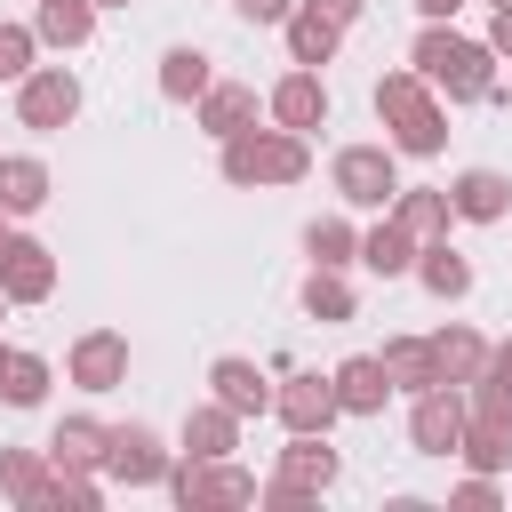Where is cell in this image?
I'll use <instances>...</instances> for the list:
<instances>
[{"mask_svg": "<svg viewBox=\"0 0 512 512\" xmlns=\"http://www.w3.org/2000/svg\"><path fill=\"white\" fill-rule=\"evenodd\" d=\"M408 72H424L440 96L472 104V96H488V88H496V48H488V40H464V32H448V24H424V40H416Z\"/></svg>", "mask_w": 512, "mask_h": 512, "instance_id": "cell-1", "label": "cell"}, {"mask_svg": "<svg viewBox=\"0 0 512 512\" xmlns=\"http://www.w3.org/2000/svg\"><path fill=\"white\" fill-rule=\"evenodd\" d=\"M376 120L392 128V152L432 160V152L448 144V112H440V96H432L424 72H384V80H376Z\"/></svg>", "mask_w": 512, "mask_h": 512, "instance_id": "cell-2", "label": "cell"}, {"mask_svg": "<svg viewBox=\"0 0 512 512\" xmlns=\"http://www.w3.org/2000/svg\"><path fill=\"white\" fill-rule=\"evenodd\" d=\"M312 168L296 128H240L224 136V184H296Z\"/></svg>", "mask_w": 512, "mask_h": 512, "instance_id": "cell-3", "label": "cell"}, {"mask_svg": "<svg viewBox=\"0 0 512 512\" xmlns=\"http://www.w3.org/2000/svg\"><path fill=\"white\" fill-rule=\"evenodd\" d=\"M168 496L184 512H224V504H256V472H240L232 456H184L168 464Z\"/></svg>", "mask_w": 512, "mask_h": 512, "instance_id": "cell-4", "label": "cell"}, {"mask_svg": "<svg viewBox=\"0 0 512 512\" xmlns=\"http://www.w3.org/2000/svg\"><path fill=\"white\" fill-rule=\"evenodd\" d=\"M328 184H336V200H344V208H392V192H400L392 144H344V152H336V168H328Z\"/></svg>", "mask_w": 512, "mask_h": 512, "instance_id": "cell-5", "label": "cell"}, {"mask_svg": "<svg viewBox=\"0 0 512 512\" xmlns=\"http://www.w3.org/2000/svg\"><path fill=\"white\" fill-rule=\"evenodd\" d=\"M112 488H160L168 480V448L152 424H104V464H96Z\"/></svg>", "mask_w": 512, "mask_h": 512, "instance_id": "cell-6", "label": "cell"}, {"mask_svg": "<svg viewBox=\"0 0 512 512\" xmlns=\"http://www.w3.org/2000/svg\"><path fill=\"white\" fill-rule=\"evenodd\" d=\"M72 112H80V80H72L64 64H32V72L16 80V120H24V128L56 136V128H72Z\"/></svg>", "mask_w": 512, "mask_h": 512, "instance_id": "cell-7", "label": "cell"}, {"mask_svg": "<svg viewBox=\"0 0 512 512\" xmlns=\"http://www.w3.org/2000/svg\"><path fill=\"white\" fill-rule=\"evenodd\" d=\"M0 296H8V304H48V296H56V256H48V240L0 232Z\"/></svg>", "mask_w": 512, "mask_h": 512, "instance_id": "cell-8", "label": "cell"}, {"mask_svg": "<svg viewBox=\"0 0 512 512\" xmlns=\"http://www.w3.org/2000/svg\"><path fill=\"white\" fill-rule=\"evenodd\" d=\"M64 376H72L80 392H120V384H128V336H120V328H88V336L72 344Z\"/></svg>", "mask_w": 512, "mask_h": 512, "instance_id": "cell-9", "label": "cell"}, {"mask_svg": "<svg viewBox=\"0 0 512 512\" xmlns=\"http://www.w3.org/2000/svg\"><path fill=\"white\" fill-rule=\"evenodd\" d=\"M408 440H416V456H456V440H464V400H456V384L416 392V408H408Z\"/></svg>", "mask_w": 512, "mask_h": 512, "instance_id": "cell-10", "label": "cell"}, {"mask_svg": "<svg viewBox=\"0 0 512 512\" xmlns=\"http://www.w3.org/2000/svg\"><path fill=\"white\" fill-rule=\"evenodd\" d=\"M272 416H280L288 432H328L344 408H336V384H328V376H288V384L272 392Z\"/></svg>", "mask_w": 512, "mask_h": 512, "instance_id": "cell-11", "label": "cell"}, {"mask_svg": "<svg viewBox=\"0 0 512 512\" xmlns=\"http://www.w3.org/2000/svg\"><path fill=\"white\" fill-rule=\"evenodd\" d=\"M264 104H272V120H280V128H296V136H312V128L328 120V88H320V72H312V64H296Z\"/></svg>", "mask_w": 512, "mask_h": 512, "instance_id": "cell-12", "label": "cell"}, {"mask_svg": "<svg viewBox=\"0 0 512 512\" xmlns=\"http://www.w3.org/2000/svg\"><path fill=\"white\" fill-rule=\"evenodd\" d=\"M328 384H336V408H344V416H384V400H392V376H384L376 352H352Z\"/></svg>", "mask_w": 512, "mask_h": 512, "instance_id": "cell-13", "label": "cell"}, {"mask_svg": "<svg viewBox=\"0 0 512 512\" xmlns=\"http://www.w3.org/2000/svg\"><path fill=\"white\" fill-rule=\"evenodd\" d=\"M208 392H216L232 416H264V408H272V384H264V368H256V360H240V352H224V360L208 368Z\"/></svg>", "mask_w": 512, "mask_h": 512, "instance_id": "cell-14", "label": "cell"}, {"mask_svg": "<svg viewBox=\"0 0 512 512\" xmlns=\"http://www.w3.org/2000/svg\"><path fill=\"white\" fill-rule=\"evenodd\" d=\"M272 480H288V488L320 496V488L336 480V448H328V432H288V448H280V472H272Z\"/></svg>", "mask_w": 512, "mask_h": 512, "instance_id": "cell-15", "label": "cell"}, {"mask_svg": "<svg viewBox=\"0 0 512 512\" xmlns=\"http://www.w3.org/2000/svg\"><path fill=\"white\" fill-rule=\"evenodd\" d=\"M448 208H456L464 224H504V208H512V184H504L496 168H464V176L448 184Z\"/></svg>", "mask_w": 512, "mask_h": 512, "instance_id": "cell-16", "label": "cell"}, {"mask_svg": "<svg viewBox=\"0 0 512 512\" xmlns=\"http://www.w3.org/2000/svg\"><path fill=\"white\" fill-rule=\"evenodd\" d=\"M200 128L224 144V136H240V128H256V88L248 80H208V96H200Z\"/></svg>", "mask_w": 512, "mask_h": 512, "instance_id": "cell-17", "label": "cell"}, {"mask_svg": "<svg viewBox=\"0 0 512 512\" xmlns=\"http://www.w3.org/2000/svg\"><path fill=\"white\" fill-rule=\"evenodd\" d=\"M360 264H368L376 280H400V272L416 264V232H408L400 216H384V224H368V232H360Z\"/></svg>", "mask_w": 512, "mask_h": 512, "instance_id": "cell-18", "label": "cell"}, {"mask_svg": "<svg viewBox=\"0 0 512 512\" xmlns=\"http://www.w3.org/2000/svg\"><path fill=\"white\" fill-rule=\"evenodd\" d=\"M48 464H56V472H96V464H104V424H96V416H64V424L48 432Z\"/></svg>", "mask_w": 512, "mask_h": 512, "instance_id": "cell-19", "label": "cell"}, {"mask_svg": "<svg viewBox=\"0 0 512 512\" xmlns=\"http://www.w3.org/2000/svg\"><path fill=\"white\" fill-rule=\"evenodd\" d=\"M376 360H384L392 392H432V384H440V360H432V344H424V336H392Z\"/></svg>", "mask_w": 512, "mask_h": 512, "instance_id": "cell-20", "label": "cell"}, {"mask_svg": "<svg viewBox=\"0 0 512 512\" xmlns=\"http://www.w3.org/2000/svg\"><path fill=\"white\" fill-rule=\"evenodd\" d=\"M88 32H96V0H40L32 16V40L48 48H88Z\"/></svg>", "mask_w": 512, "mask_h": 512, "instance_id": "cell-21", "label": "cell"}, {"mask_svg": "<svg viewBox=\"0 0 512 512\" xmlns=\"http://www.w3.org/2000/svg\"><path fill=\"white\" fill-rule=\"evenodd\" d=\"M32 208H48V168L32 152H8L0 160V216H32Z\"/></svg>", "mask_w": 512, "mask_h": 512, "instance_id": "cell-22", "label": "cell"}, {"mask_svg": "<svg viewBox=\"0 0 512 512\" xmlns=\"http://www.w3.org/2000/svg\"><path fill=\"white\" fill-rule=\"evenodd\" d=\"M336 40H344V24H328L320 8H304V0L288 8V56H296V64H312V72H320V64L336 56Z\"/></svg>", "mask_w": 512, "mask_h": 512, "instance_id": "cell-23", "label": "cell"}, {"mask_svg": "<svg viewBox=\"0 0 512 512\" xmlns=\"http://www.w3.org/2000/svg\"><path fill=\"white\" fill-rule=\"evenodd\" d=\"M392 216H400L416 240H448V216H456V208H448V184H440V192H432V184H416V192L400 184V192H392Z\"/></svg>", "mask_w": 512, "mask_h": 512, "instance_id": "cell-24", "label": "cell"}, {"mask_svg": "<svg viewBox=\"0 0 512 512\" xmlns=\"http://www.w3.org/2000/svg\"><path fill=\"white\" fill-rule=\"evenodd\" d=\"M408 272H416V280H424L432 296H448V304H456V296L472 288V264H464V256H456L448 240H416V264H408Z\"/></svg>", "mask_w": 512, "mask_h": 512, "instance_id": "cell-25", "label": "cell"}, {"mask_svg": "<svg viewBox=\"0 0 512 512\" xmlns=\"http://www.w3.org/2000/svg\"><path fill=\"white\" fill-rule=\"evenodd\" d=\"M232 448H240V416L224 400H208V408L184 416V456H232Z\"/></svg>", "mask_w": 512, "mask_h": 512, "instance_id": "cell-26", "label": "cell"}, {"mask_svg": "<svg viewBox=\"0 0 512 512\" xmlns=\"http://www.w3.org/2000/svg\"><path fill=\"white\" fill-rule=\"evenodd\" d=\"M96 504H104V480H88V472H56V464H48V480L32 488L24 512H96Z\"/></svg>", "mask_w": 512, "mask_h": 512, "instance_id": "cell-27", "label": "cell"}, {"mask_svg": "<svg viewBox=\"0 0 512 512\" xmlns=\"http://www.w3.org/2000/svg\"><path fill=\"white\" fill-rule=\"evenodd\" d=\"M304 312L336 328V320H352V312H360V296H352V280H344L336 264H312V272H304Z\"/></svg>", "mask_w": 512, "mask_h": 512, "instance_id": "cell-28", "label": "cell"}, {"mask_svg": "<svg viewBox=\"0 0 512 512\" xmlns=\"http://www.w3.org/2000/svg\"><path fill=\"white\" fill-rule=\"evenodd\" d=\"M432 344V360H440V384H472L480 368H488V344L472 336V328H440V336H424Z\"/></svg>", "mask_w": 512, "mask_h": 512, "instance_id": "cell-29", "label": "cell"}, {"mask_svg": "<svg viewBox=\"0 0 512 512\" xmlns=\"http://www.w3.org/2000/svg\"><path fill=\"white\" fill-rule=\"evenodd\" d=\"M208 80H216V72H208L200 48H168V56H160V96H168V104H200Z\"/></svg>", "mask_w": 512, "mask_h": 512, "instance_id": "cell-30", "label": "cell"}, {"mask_svg": "<svg viewBox=\"0 0 512 512\" xmlns=\"http://www.w3.org/2000/svg\"><path fill=\"white\" fill-rule=\"evenodd\" d=\"M456 456H464L472 472H504V464H512V432H504V424H488V416H464Z\"/></svg>", "mask_w": 512, "mask_h": 512, "instance_id": "cell-31", "label": "cell"}, {"mask_svg": "<svg viewBox=\"0 0 512 512\" xmlns=\"http://www.w3.org/2000/svg\"><path fill=\"white\" fill-rule=\"evenodd\" d=\"M304 256L344 272V264H360V232H352L344 216H320V224H304Z\"/></svg>", "mask_w": 512, "mask_h": 512, "instance_id": "cell-32", "label": "cell"}, {"mask_svg": "<svg viewBox=\"0 0 512 512\" xmlns=\"http://www.w3.org/2000/svg\"><path fill=\"white\" fill-rule=\"evenodd\" d=\"M0 400H8V408H40V400H48V360H40V352H8Z\"/></svg>", "mask_w": 512, "mask_h": 512, "instance_id": "cell-33", "label": "cell"}, {"mask_svg": "<svg viewBox=\"0 0 512 512\" xmlns=\"http://www.w3.org/2000/svg\"><path fill=\"white\" fill-rule=\"evenodd\" d=\"M48 480V448H0V496L32 504V488Z\"/></svg>", "mask_w": 512, "mask_h": 512, "instance_id": "cell-34", "label": "cell"}, {"mask_svg": "<svg viewBox=\"0 0 512 512\" xmlns=\"http://www.w3.org/2000/svg\"><path fill=\"white\" fill-rule=\"evenodd\" d=\"M464 416H488V424H504L512 432V392L504 384H488V376H472V408Z\"/></svg>", "mask_w": 512, "mask_h": 512, "instance_id": "cell-35", "label": "cell"}, {"mask_svg": "<svg viewBox=\"0 0 512 512\" xmlns=\"http://www.w3.org/2000/svg\"><path fill=\"white\" fill-rule=\"evenodd\" d=\"M24 72H32V32L0 24V80H24Z\"/></svg>", "mask_w": 512, "mask_h": 512, "instance_id": "cell-36", "label": "cell"}, {"mask_svg": "<svg viewBox=\"0 0 512 512\" xmlns=\"http://www.w3.org/2000/svg\"><path fill=\"white\" fill-rule=\"evenodd\" d=\"M456 504H464V512H496L504 496H496V480H488V472H472V480H456Z\"/></svg>", "mask_w": 512, "mask_h": 512, "instance_id": "cell-37", "label": "cell"}, {"mask_svg": "<svg viewBox=\"0 0 512 512\" xmlns=\"http://www.w3.org/2000/svg\"><path fill=\"white\" fill-rule=\"evenodd\" d=\"M232 8H240V24H288L296 0H232Z\"/></svg>", "mask_w": 512, "mask_h": 512, "instance_id": "cell-38", "label": "cell"}, {"mask_svg": "<svg viewBox=\"0 0 512 512\" xmlns=\"http://www.w3.org/2000/svg\"><path fill=\"white\" fill-rule=\"evenodd\" d=\"M480 376H488V384H504V392H512V336H504V344H488V368H480Z\"/></svg>", "mask_w": 512, "mask_h": 512, "instance_id": "cell-39", "label": "cell"}, {"mask_svg": "<svg viewBox=\"0 0 512 512\" xmlns=\"http://www.w3.org/2000/svg\"><path fill=\"white\" fill-rule=\"evenodd\" d=\"M304 8H320V16H328V24H352V16H360V8H368V0H304Z\"/></svg>", "mask_w": 512, "mask_h": 512, "instance_id": "cell-40", "label": "cell"}, {"mask_svg": "<svg viewBox=\"0 0 512 512\" xmlns=\"http://www.w3.org/2000/svg\"><path fill=\"white\" fill-rule=\"evenodd\" d=\"M488 48H496V56H512V0L496 8V24H488Z\"/></svg>", "mask_w": 512, "mask_h": 512, "instance_id": "cell-41", "label": "cell"}, {"mask_svg": "<svg viewBox=\"0 0 512 512\" xmlns=\"http://www.w3.org/2000/svg\"><path fill=\"white\" fill-rule=\"evenodd\" d=\"M456 8H464V0H416V16H424V24H448Z\"/></svg>", "mask_w": 512, "mask_h": 512, "instance_id": "cell-42", "label": "cell"}, {"mask_svg": "<svg viewBox=\"0 0 512 512\" xmlns=\"http://www.w3.org/2000/svg\"><path fill=\"white\" fill-rule=\"evenodd\" d=\"M96 8H128V0H96Z\"/></svg>", "mask_w": 512, "mask_h": 512, "instance_id": "cell-43", "label": "cell"}, {"mask_svg": "<svg viewBox=\"0 0 512 512\" xmlns=\"http://www.w3.org/2000/svg\"><path fill=\"white\" fill-rule=\"evenodd\" d=\"M0 320H8V296H0Z\"/></svg>", "mask_w": 512, "mask_h": 512, "instance_id": "cell-44", "label": "cell"}, {"mask_svg": "<svg viewBox=\"0 0 512 512\" xmlns=\"http://www.w3.org/2000/svg\"><path fill=\"white\" fill-rule=\"evenodd\" d=\"M0 368H8V344H0Z\"/></svg>", "mask_w": 512, "mask_h": 512, "instance_id": "cell-45", "label": "cell"}, {"mask_svg": "<svg viewBox=\"0 0 512 512\" xmlns=\"http://www.w3.org/2000/svg\"><path fill=\"white\" fill-rule=\"evenodd\" d=\"M0 232H8V216H0Z\"/></svg>", "mask_w": 512, "mask_h": 512, "instance_id": "cell-46", "label": "cell"}, {"mask_svg": "<svg viewBox=\"0 0 512 512\" xmlns=\"http://www.w3.org/2000/svg\"><path fill=\"white\" fill-rule=\"evenodd\" d=\"M496 8H504V0H496Z\"/></svg>", "mask_w": 512, "mask_h": 512, "instance_id": "cell-47", "label": "cell"}]
</instances>
